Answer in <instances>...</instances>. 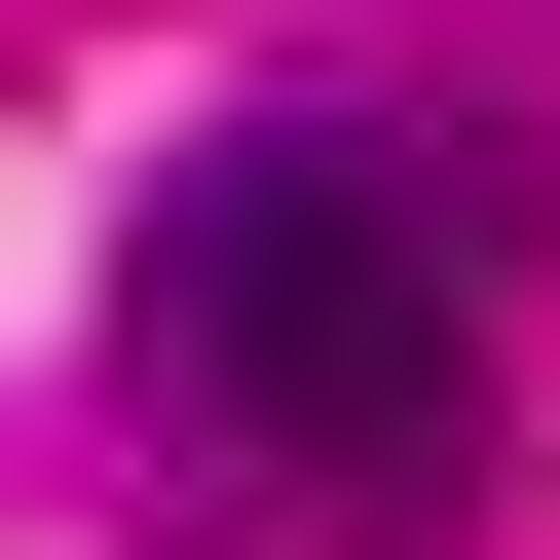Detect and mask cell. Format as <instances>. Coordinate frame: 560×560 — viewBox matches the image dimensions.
Instances as JSON below:
<instances>
[{"instance_id": "1", "label": "cell", "mask_w": 560, "mask_h": 560, "mask_svg": "<svg viewBox=\"0 0 560 560\" xmlns=\"http://www.w3.org/2000/svg\"><path fill=\"white\" fill-rule=\"evenodd\" d=\"M150 374L300 486V523H448L486 486V187L374 113H261L150 187Z\"/></svg>"}]
</instances>
